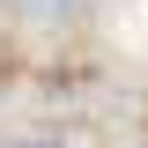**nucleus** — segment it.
Listing matches in <instances>:
<instances>
[{
	"label": "nucleus",
	"instance_id": "f257e3e1",
	"mask_svg": "<svg viewBox=\"0 0 148 148\" xmlns=\"http://www.w3.org/2000/svg\"><path fill=\"white\" fill-rule=\"evenodd\" d=\"M30 148H59V141H30Z\"/></svg>",
	"mask_w": 148,
	"mask_h": 148
}]
</instances>
